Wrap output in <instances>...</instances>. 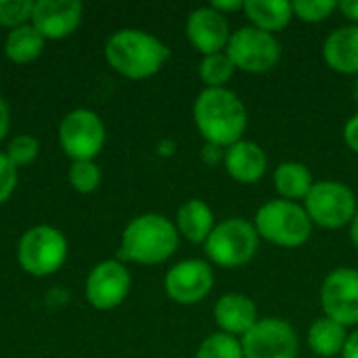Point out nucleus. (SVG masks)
<instances>
[{"mask_svg":"<svg viewBox=\"0 0 358 358\" xmlns=\"http://www.w3.org/2000/svg\"><path fill=\"white\" fill-rule=\"evenodd\" d=\"M258 237L277 248H302L313 235V220L304 206L287 199H273L258 208L254 216Z\"/></svg>","mask_w":358,"mask_h":358,"instance_id":"obj_4","label":"nucleus"},{"mask_svg":"<svg viewBox=\"0 0 358 358\" xmlns=\"http://www.w3.org/2000/svg\"><path fill=\"white\" fill-rule=\"evenodd\" d=\"M294 17H298L304 23H321L331 17L334 10H338L336 0H294L292 2Z\"/></svg>","mask_w":358,"mask_h":358,"instance_id":"obj_26","label":"nucleus"},{"mask_svg":"<svg viewBox=\"0 0 358 358\" xmlns=\"http://www.w3.org/2000/svg\"><path fill=\"white\" fill-rule=\"evenodd\" d=\"M325 63L344 76H358V25H342L323 42Z\"/></svg>","mask_w":358,"mask_h":358,"instance_id":"obj_18","label":"nucleus"},{"mask_svg":"<svg viewBox=\"0 0 358 358\" xmlns=\"http://www.w3.org/2000/svg\"><path fill=\"white\" fill-rule=\"evenodd\" d=\"M241 348L243 358H298L300 340L287 321L266 317L241 338Z\"/></svg>","mask_w":358,"mask_h":358,"instance_id":"obj_9","label":"nucleus"},{"mask_svg":"<svg viewBox=\"0 0 358 358\" xmlns=\"http://www.w3.org/2000/svg\"><path fill=\"white\" fill-rule=\"evenodd\" d=\"M233 73L235 65L224 50L208 55L199 63V78L206 84V88H227V82L233 78Z\"/></svg>","mask_w":358,"mask_h":358,"instance_id":"obj_24","label":"nucleus"},{"mask_svg":"<svg viewBox=\"0 0 358 358\" xmlns=\"http://www.w3.org/2000/svg\"><path fill=\"white\" fill-rule=\"evenodd\" d=\"M224 52L233 61L235 69L245 73H266L277 67L281 59V44L277 36L245 25L231 34Z\"/></svg>","mask_w":358,"mask_h":358,"instance_id":"obj_7","label":"nucleus"},{"mask_svg":"<svg viewBox=\"0 0 358 358\" xmlns=\"http://www.w3.org/2000/svg\"><path fill=\"white\" fill-rule=\"evenodd\" d=\"M346 338H348L346 327H342L340 323L327 317L317 319L308 329V346L317 357L334 358L342 355Z\"/></svg>","mask_w":358,"mask_h":358,"instance_id":"obj_22","label":"nucleus"},{"mask_svg":"<svg viewBox=\"0 0 358 358\" xmlns=\"http://www.w3.org/2000/svg\"><path fill=\"white\" fill-rule=\"evenodd\" d=\"M17 185V168L10 164L6 153H0V203H4Z\"/></svg>","mask_w":358,"mask_h":358,"instance_id":"obj_30","label":"nucleus"},{"mask_svg":"<svg viewBox=\"0 0 358 358\" xmlns=\"http://www.w3.org/2000/svg\"><path fill=\"white\" fill-rule=\"evenodd\" d=\"M214 212L201 199H189L178 208L176 231L191 243H206L214 231Z\"/></svg>","mask_w":358,"mask_h":358,"instance_id":"obj_19","label":"nucleus"},{"mask_svg":"<svg viewBox=\"0 0 358 358\" xmlns=\"http://www.w3.org/2000/svg\"><path fill=\"white\" fill-rule=\"evenodd\" d=\"M19 264L25 273L46 277L57 273L67 258V241L55 227H34L19 241Z\"/></svg>","mask_w":358,"mask_h":358,"instance_id":"obj_8","label":"nucleus"},{"mask_svg":"<svg viewBox=\"0 0 358 358\" xmlns=\"http://www.w3.org/2000/svg\"><path fill=\"white\" fill-rule=\"evenodd\" d=\"M350 239H352L355 248L358 250V210L357 214H355V218H352V222H350Z\"/></svg>","mask_w":358,"mask_h":358,"instance_id":"obj_36","label":"nucleus"},{"mask_svg":"<svg viewBox=\"0 0 358 358\" xmlns=\"http://www.w3.org/2000/svg\"><path fill=\"white\" fill-rule=\"evenodd\" d=\"M187 38L203 57L222 52L231 40L229 21L212 6H201L187 19Z\"/></svg>","mask_w":358,"mask_h":358,"instance_id":"obj_15","label":"nucleus"},{"mask_svg":"<svg viewBox=\"0 0 358 358\" xmlns=\"http://www.w3.org/2000/svg\"><path fill=\"white\" fill-rule=\"evenodd\" d=\"M315 180L313 172L302 162H283L275 170V189L279 191L281 199L287 201H304L310 193Z\"/></svg>","mask_w":358,"mask_h":358,"instance_id":"obj_21","label":"nucleus"},{"mask_svg":"<svg viewBox=\"0 0 358 358\" xmlns=\"http://www.w3.org/2000/svg\"><path fill=\"white\" fill-rule=\"evenodd\" d=\"M8 126H10V111H8L6 101L0 96V141H2L4 134L8 132Z\"/></svg>","mask_w":358,"mask_h":358,"instance_id":"obj_35","label":"nucleus"},{"mask_svg":"<svg viewBox=\"0 0 358 358\" xmlns=\"http://www.w3.org/2000/svg\"><path fill=\"white\" fill-rule=\"evenodd\" d=\"M210 6H212L214 10H218V13H222V15L227 17L229 13L243 10L245 2H243V0H216V2H212Z\"/></svg>","mask_w":358,"mask_h":358,"instance_id":"obj_32","label":"nucleus"},{"mask_svg":"<svg viewBox=\"0 0 358 358\" xmlns=\"http://www.w3.org/2000/svg\"><path fill=\"white\" fill-rule=\"evenodd\" d=\"M34 2L29 0H0V23L15 29L31 19Z\"/></svg>","mask_w":358,"mask_h":358,"instance_id":"obj_29","label":"nucleus"},{"mask_svg":"<svg viewBox=\"0 0 358 358\" xmlns=\"http://www.w3.org/2000/svg\"><path fill=\"white\" fill-rule=\"evenodd\" d=\"M321 308L327 319L342 327L358 325V271L340 266L321 285Z\"/></svg>","mask_w":358,"mask_h":358,"instance_id":"obj_11","label":"nucleus"},{"mask_svg":"<svg viewBox=\"0 0 358 358\" xmlns=\"http://www.w3.org/2000/svg\"><path fill=\"white\" fill-rule=\"evenodd\" d=\"M224 168L229 176L241 185L258 182L268 168L266 153L252 141H239L224 151Z\"/></svg>","mask_w":358,"mask_h":358,"instance_id":"obj_17","label":"nucleus"},{"mask_svg":"<svg viewBox=\"0 0 358 358\" xmlns=\"http://www.w3.org/2000/svg\"><path fill=\"white\" fill-rule=\"evenodd\" d=\"M344 141L350 151L358 153V113H355L344 126Z\"/></svg>","mask_w":358,"mask_h":358,"instance_id":"obj_31","label":"nucleus"},{"mask_svg":"<svg viewBox=\"0 0 358 358\" xmlns=\"http://www.w3.org/2000/svg\"><path fill=\"white\" fill-rule=\"evenodd\" d=\"M44 36L31 23H25L21 27L10 29L4 44V52L15 63H31L44 50Z\"/></svg>","mask_w":358,"mask_h":358,"instance_id":"obj_23","label":"nucleus"},{"mask_svg":"<svg viewBox=\"0 0 358 358\" xmlns=\"http://www.w3.org/2000/svg\"><path fill=\"white\" fill-rule=\"evenodd\" d=\"M338 10L350 21V25H358V0H342V2H338Z\"/></svg>","mask_w":358,"mask_h":358,"instance_id":"obj_33","label":"nucleus"},{"mask_svg":"<svg viewBox=\"0 0 358 358\" xmlns=\"http://www.w3.org/2000/svg\"><path fill=\"white\" fill-rule=\"evenodd\" d=\"M107 63L130 80L155 76L170 59V48L143 29H120L105 44Z\"/></svg>","mask_w":358,"mask_h":358,"instance_id":"obj_2","label":"nucleus"},{"mask_svg":"<svg viewBox=\"0 0 358 358\" xmlns=\"http://www.w3.org/2000/svg\"><path fill=\"white\" fill-rule=\"evenodd\" d=\"M342 358H358V329L348 334L344 350H342Z\"/></svg>","mask_w":358,"mask_h":358,"instance_id":"obj_34","label":"nucleus"},{"mask_svg":"<svg viewBox=\"0 0 358 358\" xmlns=\"http://www.w3.org/2000/svg\"><path fill=\"white\" fill-rule=\"evenodd\" d=\"M69 182L80 193H92L101 185V170L94 162H73L69 168Z\"/></svg>","mask_w":358,"mask_h":358,"instance_id":"obj_27","label":"nucleus"},{"mask_svg":"<svg viewBox=\"0 0 358 358\" xmlns=\"http://www.w3.org/2000/svg\"><path fill=\"white\" fill-rule=\"evenodd\" d=\"M164 287L168 298L176 304H199L214 287V271L206 260H182L166 273Z\"/></svg>","mask_w":358,"mask_h":358,"instance_id":"obj_12","label":"nucleus"},{"mask_svg":"<svg viewBox=\"0 0 358 358\" xmlns=\"http://www.w3.org/2000/svg\"><path fill=\"white\" fill-rule=\"evenodd\" d=\"M214 319L222 334L243 338L258 323V308L245 294H224L214 306Z\"/></svg>","mask_w":358,"mask_h":358,"instance_id":"obj_16","label":"nucleus"},{"mask_svg":"<svg viewBox=\"0 0 358 358\" xmlns=\"http://www.w3.org/2000/svg\"><path fill=\"white\" fill-rule=\"evenodd\" d=\"M178 231L172 220L162 214H143L134 218L124 235L120 258L145 266L166 262L178 248Z\"/></svg>","mask_w":358,"mask_h":358,"instance_id":"obj_3","label":"nucleus"},{"mask_svg":"<svg viewBox=\"0 0 358 358\" xmlns=\"http://www.w3.org/2000/svg\"><path fill=\"white\" fill-rule=\"evenodd\" d=\"M195 358H243L241 340L235 336L216 331L201 342Z\"/></svg>","mask_w":358,"mask_h":358,"instance_id":"obj_25","label":"nucleus"},{"mask_svg":"<svg viewBox=\"0 0 358 358\" xmlns=\"http://www.w3.org/2000/svg\"><path fill=\"white\" fill-rule=\"evenodd\" d=\"M84 6L78 0H38L31 10V25L44 40H61L73 34L82 21Z\"/></svg>","mask_w":358,"mask_h":358,"instance_id":"obj_14","label":"nucleus"},{"mask_svg":"<svg viewBox=\"0 0 358 358\" xmlns=\"http://www.w3.org/2000/svg\"><path fill=\"white\" fill-rule=\"evenodd\" d=\"M132 279L128 268L117 260H105L96 264L86 279V298L99 310H111L120 306L128 292Z\"/></svg>","mask_w":358,"mask_h":358,"instance_id":"obj_13","label":"nucleus"},{"mask_svg":"<svg viewBox=\"0 0 358 358\" xmlns=\"http://www.w3.org/2000/svg\"><path fill=\"white\" fill-rule=\"evenodd\" d=\"M38 151H40V145H38V141L34 136L19 134L8 143L6 157L10 159V164L15 168H21V166H29L38 157Z\"/></svg>","mask_w":358,"mask_h":358,"instance_id":"obj_28","label":"nucleus"},{"mask_svg":"<svg viewBox=\"0 0 358 358\" xmlns=\"http://www.w3.org/2000/svg\"><path fill=\"white\" fill-rule=\"evenodd\" d=\"M59 143L73 162H92L103 149L105 126L94 111L76 109L63 117L59 126Z\"/></svg>","mask_w":358,"mask_h":358,"instance_id":"obj_10","label":"nucleus"},{"mask_svg":"<svg viewBox=\"0 0 358 358\" xmlns=\"http://www.w3.org/2000/svg\"><path fill=\"white\" fill-rule=\"evenodd\" d=\"M258 245L260 237L254 222L233 216L214 227L208 241L203 243V250L212 264L233 271L252 262Z\"/></svg>","mask_w":358,"mask_h":358,"instance_id":"obj_5","label":"nucleus"},{"mask_svg":"<svg viewBox=\"0 0 358 358\" xmlns=\"http://www.w3.org/2000/svg\"><path fill=\"white\" fill-rule=\"evenodd\" d=\"M243 13L250 19L252 27H258L273 36L285 29L294 19L292 2L287 0H248Z\"/></svg>","mask_w":358,"mask_h":358,"instance_id":"obj_20","label":"nucleus"},{"mask_svg":"<svg viewBox=\"0 0 358 358\" xmlns=\"http://www.w3.org/2000/svg\"><path fill=\"white\" fill-rule=\"evenodd\" d=\"M352 92H355V101L358 103V80L355 82V90H352Z\"/></svg>","mask_w":358,"mask_h":358,"instance_id":"obj_37","label":"nucleus"},{"mask_svg":"<svg viewBox=\"0 0 358 358\" xmlns=\"http://www.w3.org/2000/svg\"><path fill=\"white\" fill-rule=\"evenodd\" d=\"M193 120L208 145L229 149L243 141L248 109L231 88H203L195 99Z\"/></svg>","mask_w":358,"mask_h":358,"instance_id":"obj_1","label":"nucleus"},{"mask_svg":"<svg viewBox=\"0 0 358 358\" xmlns=\"http://www.w3.org/2000/svg\"><path fill=\"white\" fill-rule=\"evenodd\" d=\"M304 210L313 224L336 231L352 222L358 210L357 195L346 182L319 180L306 195Z\"/></svg>","mask_w":358,"mask_h":358,"instance_id":"obj_6","label":"nucleus"}]
</instances>
